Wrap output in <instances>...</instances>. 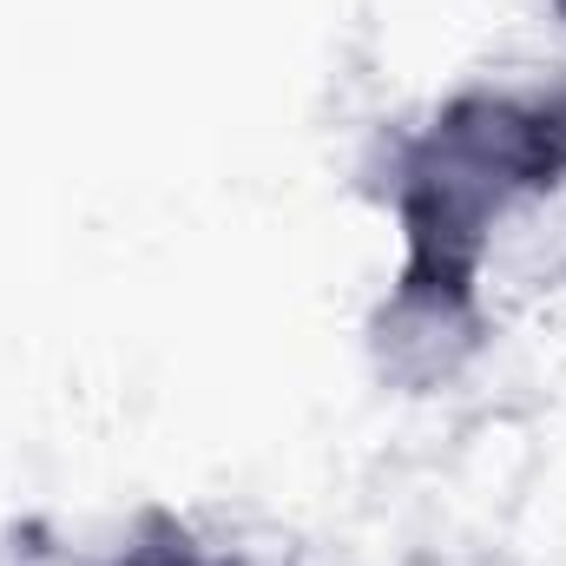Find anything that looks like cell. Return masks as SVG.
Instances as JSON below:
<instances>
[{"label":"cell","instance_id":"cell-1","mask_svg":"<svg viewBox=\"0 0 566 566\" xmlns=\"http://www.w3.org/2000/svg\"><path fill=\"white\" fill-rule=\"evenodd\" d=\"M566 191V86H461L389 145V218L409 277L488 290L501 231Z\"/></svg>","mask_w":566,"mask_h":566},{"label":"cell","instance_id":"cell-2","mask_svg":"<svg viewBox=\"0 0 566 566\" xmlns=\"http://www.w3.org/2000/svg\"><path fill=\"white\" fill-rule=\"evenodd\" d=\"M488 336H494L488 290L409 277V271L389 277V290L376 296V310L363 323L369 369L396 396H441V389H454L481 363Z\"/></svg>","mask_w":566,"mask_h":566},{"label":"cell","instance_id":"cell-3","mask_svg":"<svg viewBox=\"0 0 566 566\" xmlns=\"http://www.w3.org/2000/svg\"><path fill=\"white\" fill-rule=\"evenodd\" d=\"M93 566H251V560L231 554V547H218V541H205V534H191L178 514L145 507L139 521L126 527V541Z\"/></svg>","mask_w":566,"mask_h":566},{"label":"cell","instance_id":"cell-4","mask_svg":"<svg viewBox=\"0 0 566 566\" xmlns=\"http://www.w3.org/2000/svg\"><path fill=\"white\" fill-rule=\"evenodd\" d=\"M409 566H488V560H468V554H422V560Z\"/></svg>","mask_w":566,"mask_h":566},{"label":"cell","instance_id":"cell-5","mask_svg":"<svg viewBox=\"0 0 566 566\" xmlns=\"http://www.w3.org/2000/svg\"><path fill=\"white\" fill-rule=\"evenodd\" d=\"M547 13H554V20L566 27V0H547Z\"/></svg>","mask_w":566,"mask_h":566}]
</instances>
